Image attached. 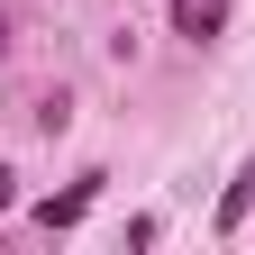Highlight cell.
<instances>
[{"label": "cell", "mask_w": 255, "mask_h": 255, "mask_svg": "<svg viewBox=\"0 0 255 255\" xmlns=\"http://www.w3.org/2000/svg\"><path fill=\"white\" fill-rule=\"evenodd\" d=\"M219 27H228V0H173V37H191V46H210Z\"/></svg>", "instance_id": "cell-2"}, {"label": "cell", "mask_w": 255, "mask_h": 255, "mask_svg": "<svg viewBox=\"0 0 255 255\" xmlns=\"http://www.w3.org/2000/svg\"><path fill=\"white\" fill-rule=\"evenodd\" d=\"M101 182H110V173H82L73 191H55V201H37V228H46V237L82 228V219H91V201H101Z\"/></svg>", "instance_id": "cell-1"}, {"label": "cell", "mask_w": 255, "mask_h": 255, "mask_svg": "<svg viewBox=\"0 0 255 255\" xmlns=\"http://www.w3.org/2000/svg\"><path fill=\"white\" fill-rule=\"evenodd\" d=\"M9 201H18V173H9V164H0V210H9Z\"/></svg>", "instance_id": "cell-4"}, {"label": "cell", "mask_w": 255, "mask_h": 255, "mask_svg": "<svg viewBox=\"0 0 255 255\" xmlns=\"http://www.w3.org/2000/svg\"><path fill=\"white\" fill-rule=\"evenodd\" d=\"M246 210H255V173H237L228 191H219V237H237V228H246Z\"/></svg>", "instance_id": "cell-3"}]
</instances>
